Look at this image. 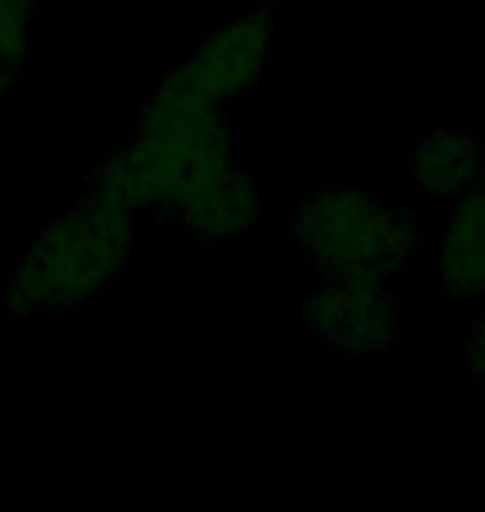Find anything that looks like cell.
I'll list each match as a JSON object with an SVG mask.
<instances>
[{
  "label": "cell",
  "instance_id": "6da1fadb",
  "mask_svg": "<svg viewBox=\"0 0 485 512\" xmlns=\"http://www.w3.org/2000/svg\"><path fill=\"white\" fill-rule=\"evenodd\" d=\"M84 193L130 213L157 210L213 243L246 233L260 210L226 117L163 80L140 107L130 140L94 160Z\"/></svg>",
  "mask_w": 485,
  "mask_h": 512
},
{
  "label": "cell",
  "instance_id": "7a4b0ae2",
  "mask_svg": "<svg viewBox=\"0 0 485 512\" xmlns=\"http://www.w3.org/2000/svg\"><path fill=\"white\" fill-rule=\"evenodd\" d=\"M133 213L80 193L60 217L47 220L10 266L7 313L40 316L87 306L127 270Z\"/></svg>",
  "mask_w": 485,
  "mask_h": 512
},
{
  "label": "cell",
  "instance_id": "3957f363",
  "mask_svg": "<svg viewBox=\"0 0 485 512\" xmlns=\"http://www.w3.org/2000/svg\"><path fill=\"white\" fill-rule=\"evenodd\" d=\"M293 240L326 280L386 286L426 253L429 223L406 203L356 183H329L299 203Z\"/></svg>",
  "mask_w": 485,
  "mask_h": 512
},
{
  "label": "cell",
  "instance_id": "277c9868",
  "mask_svg": "<svg viewBox=\"0 0 485 512\" xmlns=\"http://www.w3.org/2000/svg\"><path fill=\"white\" fill-rule=\"evenodd\" d=\"M276 30H280V17L273 10H250L216 27L183 64H173L160 80L196 104L220 110L260 80L273 54Z\"/></svg>",
  "mask_w": 485,
  "mask_h": 512
},
{
  "label": "cell",
  "instance_id": "5b68a950",
  "mask_svg": "<svg viewBox=\"0 0 485 512\" xmlns=\"http://www.w3.org/2000/svg\"><path fill=\"white\" fill-rule=\"evenodd\" d=\"M306 336L346 356H369L386 350L396 336L399 310L386 286L376 283H333L326 280L306 300Z\"/></svg>",
  "mask_w": 485,
  "mask_h": 512
},
{
  "label": "cell",
  "instance_id": "8992f818",
  "mask_svg": "<svg viewBox=\"0 0 485 512\" xmlns=\"http://www.w3.org/2000/svg\"><path fill=\"white\" fill-rule=\"evenodd\" d=\"M409 180L419 197L452 207L485 183V137L472 127L426 133L409 153Z\"/></svg>",
  "mask_w": 485,
  "mask_h": 512
},
{
  "label": "cell",
  "instance_id": "52a82bcc",
  "mask_svg": "<svg viewBox=\"0 0 485 512\" xmlns=\"http://www.w3.org/2000/svg\"><path fill=\"white\" fill-rule=\"evenodd\" d=\"M432 263L452 296H485V183L449 207L439 237L432 240Z\"/></svg>",
  "mask_w": 485,
  "mask_h": 512
},
{
  "label": "cell",
  "instance_id": "ba28073f",
  "mask_svg": "<svg viewBox=\"0 0 485 512\" xmlns=\"http://www.w3.org/2000/svg\"><path fill=\"white\" fill-rule=\"evenodd\" d=\"M34 10L27 4H4L0 0V64L20 74L27 60V34Z\"/></svg>",
  "mask_w": 485,
  "mask_h": 512
},
{
  "label": "cell",
  "instance_id": "9c48e42d",
  "mask_svg": "<svg viewBox=\"0 0 485 512\" xmlns=\"http://www.w3.org/2000/svg\"><path fill=\"white\" fill-rule=\"evenodd\" d=\"M466 370L472 376V383L482 393L485 399V316H479L476 326L469 330V340H466Z\"/></svg>",
  "mask_w": 485,
  "mask_h": 512
},
{
  "label": "cell",
  "instance_id": "30bf717a",
  "mask_svg": "<svg viewBox=\"0 0 485 512\" xmlns=\"http://www.w3.org/2000/svg\"><path fill=\"white\" fill-rule=\"evenodd\" d=\"M14 80H17V74H14V70H7L4 64H0V100L7 97V90L14 87Z\"/></svg>",
  "mask_w": 485,
  "mask_h": 512
}]
</instances>
